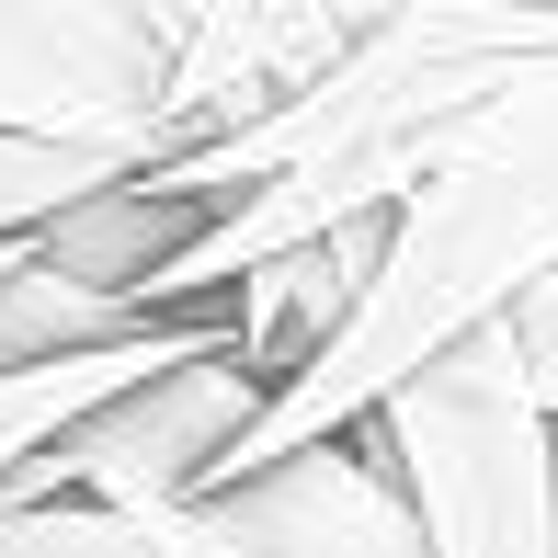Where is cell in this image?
I'll return each instance as SVG.
<instances>
[{
	"mask_svg": "<svg viewBox=\"0 0 558 558\" xmlns=\"http://www.w3.org/2000/svg\"><path fill=\"white\" fill-rule=\"evenodd\" d=\"M547 58H558V0H399V12H365V35L308 92L137 171L148 194L206 217L148 308L194 319L286 251H319L342 228H388L434 183L445 148Z\"/></svg>",
	"mask_w": 558,
	"mask_h": 558,
	"instance_id": "1",
	"label": "cell"
},
{
	"mask_svg": "<svg viewBox=\"0 0 558 558\" xmlns=\"http://www.w3.org/2000/svg\"><path fill=\"white\" fill-rule=\"evenodd\" d=\"M558 286V58L524 69L490 114L434 160V183L388 217V251H376L365 308L342 319V342L296 376L286 399H263L240 445H228V478H263L308 445H342L376 422V399L411 388L434 353H456L468 331H490L513 296Z\"/></svg>",
	"mask_w": 558,
	"mask_h": 558,
	"instance_id": "2",
	"label": "cell"
},
{
	"mask_svg": "<svg viewBox=\"0 0 558 558\" xmlns=\"http://www.w3.org/2000/svg\"><path fill=\"white\" fill-rule=\"evenodd\" d=\"M376 468L411 501L422 558H558V501H547V422L524 399L513 342L468 331L456 353L376 399L365 422Z\"/></svg>",
	"mask_w": 558,
	"mask_h": 558,
	"instance_id": "3",
	"label": "cell"
},
{
	"mask_svg": "<svg viewBox=\"0 0 558 558\" xmlns=\"http://www.w3.org/2000/svg\"><path fill=\"white\" fill-rule=\"evenodd\" d=\"M183 0H0V137L160 171V81Z\"/></svg>",
	"mask_w": 558,
	"mask_h": 558,
	"instance_id": "4",
	"label": "cell"
},
{
	"mask_svg": "<svg viewBox=\"0 0 558 558\" xmlns=\"http://www.w3.org/2000/svg\"><path fill=\"white\" fill-rule=\"evenodd\" d=\"M263 422V388L240 376V353L206 342L183 365L137 376L125 399H104L92 422H69L35 468H12L0 501H104V513H171L228 468V445Z\"/></svg>",
	"mask_w": 558,
	"mask_h": 558,
	"instance_id": "5",
	"label": "cell"
},
{
	"mask_svg": "<svg viewBox=\"0 0 558 558\" xmlns=\"http://www.w3.org/2000/svg\"><path fill=\"white\" fill-rule=\"evenodd\" d=\"M125 524L148 536V558H422L411 501L365 434L308 445L263 478H228V490H194L171 513H125Z\"/></svg>",
	"mask_w": 558,
	"mask_h": 558,
	"instance_id": "6",
	"label": "cell"
},
{
	"mask_svg": "<svg viewBox=\"0 0 558 558\" xmlns=\"http://www.w3.org/2000/svg\"><path fill=\"white\" fill-rule=\"evenodd\" d=\"M353 35H365V0H183V46H171V81H160V148L183 160L228 125L274 114Z\"/></svg>",
	"mask_w": 558,
	"mask_h": 558,
	"instance_id": "7",
	"label": "cell"
},
{
	"mask_svg": "<svg viewBox=\"0 0 558 558\" xmlns=\"http://www.w3.org/2000/svg\"><path fill=\"white\" fill-rule=\"evenodd\" d=\"M194 206H171V194H148V183H114V194H92V206H69L58 228L35 240V263L46 274H69L81 296H104V308L125 319V331H160V274L183 263V240H194Z\"/></svg>",
	"mask_w": 558,
	"mask_h": 558,
	"instance_id": "8",
	"label": "cell"
},
{
	"mask_svg": "<svg viewBox=\"0 0 558 558\" xmlns=\"http://www.w3.org/2000/svg\"><path fill=\"white\" fill-rule=\"evenodd\" d=\"M228 342V308H194V319H160V331L137 342H104V353H69V365H35V376H0V490H12V468H35L46 445L69 434V422H92L104 399H125L137 376L183 365V353Z\"/></svg>",
	"mask_w": 558,
	"mask_h": 558,
	"instance_id": "9",
	"label": "cell"
},
{
	"mask_svg": "<svg viewBox=\"0 0 558 558\" xmlns=\"http://www.w3.org/2000/svg\"><path fill=\"white\" fill-rule=\"evenodd\" d=\"M114 183H137V171L81 160V148H23V137H0V251L46 240L69 206H92V194H114Z\"/></svg>",
	"mask_w": 558,
	"mask_h": 558,
	"instance_id": "10",
	"label": "cell"
},
{
	"mask_svg": "<svg viewBox=\"0 0 558 558\" xmlns=\"http://www.w3.org/2000/svg\"><path fill=\"white\" fill-rule=\"evenodd\" d=\"M0 558H148V536L104 501H0Z\"/></svg>",
	"mask_w": 558,
	"mask_h": 558,
	"instance_id": "11",
	"label": "cell"
},
{
	"mask_svg": "<svg viewBox=\"0 0 558 558\" xmlns=\"http://www.w3.org/2000/svg\"><path fill=\"white\" fill-rule=\"evenodd\" d=\"M501 342H513V365H524V399H536V422L558 434V286L513 296V308H501Z\"/></svg>",
	"mask_w": 558,
	"mask_h": 558,
	"instance_id": "12",
	"label": "cell"
},
{
	"mask_svg": "<svg viewBox=\"0 0 558 558\" xmlns=\"http://www.w3.org/2000/svg\"><path fill=\"white\" fill-rule=\"evenodd\" d=\"M0 274H12V251H0Z\"/></svg>",
	"mask_w": 558,
	"mask_h": 558,
	"instance_id": "13",
	"label": "cell"
}]
</instances>
